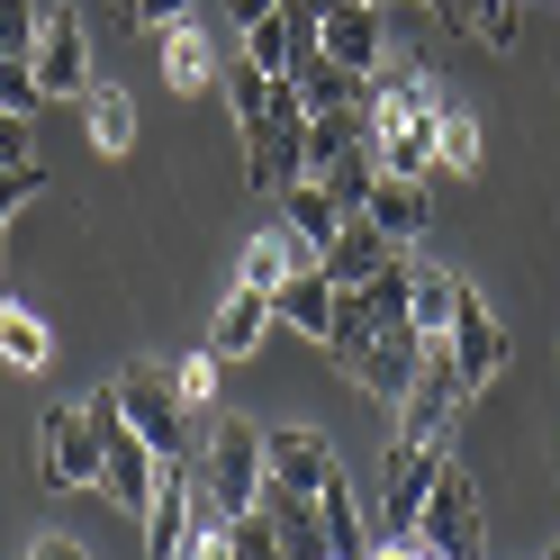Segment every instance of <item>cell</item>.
I'll list each match as a JSON object with an SVG mask.
<instances>
[{"label": "cell", "mask_w": 560, "mask_h": 560, "mask_svg": "<svg viewBox=\"0 0 560 560\" xmlns=\"http://www.w3.org/2000/svg\"><path fill=\"white\" fill-rule=\"evenodd\" d=\"M434 109H443L434 73H389V63H380L371 73V109H362L371 163L380 172H434Z\"/></svg>", "instance_id": "cell-1"}, {"label": "cell", "mask_w": 560, "mask_h": 560, "mask_svg": "<svg viewBox=\"0 0 560 560\" xmlns=\"http://www.w3.org/2000/svg\"><path fill=\"white\" fill-rule=\"evenodd\" d=\"M190 488H199V524L254 515V498H262V425L218 416V425H208V443L190 452Z\"/></svg>", "instance_id": "cell-2"}, {"label": "cell", "mask_w": 560, "mask_h": 560, "mask_svg": "<svg viewBox=\"0 0 560 560\" xmlns=\"http://www.w3.org/2000/svg\"><path fill=\"white\" fill-rule=\"evenodd\" d=\"M82 407H91V434H100V488H109V506H118V515H145V506H154V479H163L154 443L127 425L118 389H100V398H82Z\"/></svg>", "instance_id": "cell-3"}, {"label": "cell", "mask_w": 560, "mask_h": 560, "mask_svg": "<svg viewBox=\"0 0 560 560\" xmlns=\"http://www.w3.org/2000/svg\"><path fill=\"white\" fill-rule=\"evenodd\" d=\"M109 389H118V407H127V425L154 443V462H190V452H199V443H190L199 416L182 407V389H172V371H163V362H127Z\"/></svg>", "instance_id": "cell-4"}, {"label": "cell", "mask_w": 560, "mask_h": 560, "mask_svg": "<svg viewBox=\"0 0 560 560\" xmlns=\"http://www.w3.org/2000/svg\"><path fill=\"white\" fill-rule=\"evenodd\" d=\"M407 534L425 542V551H443V560H488V542H479V488H470L462 462L434 470V488H425V506H416Z\"/></svg>", "instance_id": "cell-5"}, {"label": "cell", "mask_w": 560, "mask_h": 560, "mask_svg": "<svg viewBox=\"0 0 560 560\" xmlns=\"http://www.w3.org/2000/svg\"><path fill=\"white\" fill-rule=\"evenodd\" d=\"M470 407V380L452 371L443 343H425V362H416L407 398H398V443H452V416Z\"/></svg>", "instance_id": "cell-6"}, {"label": "cell", "mask_w": 560, "mask_h": 560, "mask_svg": "<svg viewBox=\"0 0 560 560\" xmlns=\"http://www.w3.org/2000/svg\"><path fill=\"white\" fill-rule=\"evenodd\" d=\"M307 172V118H299V100H290V73H280V109L262 127H244V182H254L262 199H280Z\"/></svg>", "instance_id": "cell-7"}, {"label": "cell", "mask_w": 560, "mask_h": 560, "mask_svg": "<svg viewBox=\"0 0 560 560\" xmlns=\"http://www.w3.org/2000/svg\"><path fill=\"white\" fill-rule=\"evenodd\" d=\"M27 73H37L46 100H82L91 91V27L82 10L63 0V10H37V46H27Z\"/></svg>", "instance_id": "cell-8"}, {"label": "cell", "mask_w": 560, "mask_h": 560, "mask_svg": "<svg viewBox=\"0 0 560 560\" xmlns=\"http://www.w3.org/2000/svg\"><path fill=\"white\" fill-rule=\"evenodd\" d=\"M37 479L55 488V498L100 488V434H91V407H46V416H37Z\"/></svg>", "instance_id": "cell-9"}, {"label": "cell", "mask_w": 560, "mask_h": 560, "mask_svg": "<svg viewBox=\"0 0 560 560\" xmlns=\"http://www.w3.org/2000/svg\"><path fill=\"white\" fill-rule=\"evenodd\" d=\"M290 100H299V118H326V109H371V73L335 63L317 37H307V46L290 55Z\"/></svg>", "instance_id": "cell-10"}, {"label": "cell", "mask_w": 560, "mask_h": 560, "mask_svg": "<svg viewBox=\"0 0 560 560\" xmlns=\"http://www.w3.org/2000/svg\"><path fill=\"white\" fill-rule=\"evenodd\" d=\"M443 462H452V443H389V479H380V515H371V534H407Z\"/></svg>", "instance_id": "cell-11"}, {"label": "cell", "mask_w": 560, "mask_h": 560, "mask_svg": "<svg viewBox=\"0 0 560 560\" xmlns=\"http://www.w3.org/2000/svg\"><path fill=\"white\" fill-rule=\"evenodd\" d=\"M443 353H452V371H462V380H470V398H479L488 380L506 371V353H515V335L498 326V307H488V299L470 290V299H462V317H452V335H443Z\"/></svg>", "instance_id": "cell-12"}, {"label": "cell", "mask_w": 560, "mask_h": 560, "mask_svg": "<svg viewBox=\"0 0 560 560\" xmlns=\"http://www.w3.org/2000/svg\"><path fill=\"white\" fill-rule=\"evenodd\" d=\"M335 470H343V462H335V434H317V425H271V434H262V479L299 488V498H317Z\"/></svg>", "instance_id": "cell-13"}, {"label": "cell", "mask_w": 560, "mask_h": 560, "mask_svg": "<svg viewBox=\"0 0 560 560\" xmlns=\"http://www.w3.org/2000/svg\"><path fill=\"white\" fill-rule=\"evenodd\" d=\"M136 524H145V560H182V551H190V534H199V488H190V462H163L154 506L136 515Z\"/></svg>", "instance_id": "cell-14"}, {"label": "cell", "mask_w": 560, "mask_h": 560, "mask_svg": "<svg viewBox=\"0 0 560 560\" xmlns=\"http://www.w3.org/2000/svg\"><path fill=\"white\" fill-rule=\"evenodd\" d=\"M362 218L389 235L398 254H407V244H425V226H434V190H425V172H380L371 199H362Z\"/></svg>", "instance_id": "cell-15"}, {"label": "cell", "mask_w": 560, "mask_h": 560, "mask_svg": "<svg viewBox=\"0 0 560 560\" xmlns=\"http://www.w3.org/2000/svg\"><path fill=\"white\" fill-rule=\"evenodd\" d=\"M317 46L335 63H353V73H380V63H389V19H380V0H335L317 19Z\"/></svg>", "instance_id": "cell-16"}, {"label": "cell", "mask_w": 560, "mask_h": 560, "mask_svg": "<svg viewBox=\"0 0 560 560\" xmlns=\"http://www.w3.org/2000/svg\"><path fill=\"white\" fill-rule=\"evenodd\" d=\"M254 515L271 524V542H280V560H326V515H317V498H299V488H280V479H262V498H254Z\"/></svg>", "instance_id": "cell-17"}, {"label": "cell", "mask_w": 560, "mask_h": 560, "mask_svg": "<svg viewBox=\"0 0 560 560\" xmlns=\"http://www.w3.org/2000/svg\"><path fill=\"white\" fill-rule=\"evenodd\" d=\"M389 254H398V244H389V235H380V226L362 218V208H353V218H343V226L317 244V271L335 280V290H362V280H371L380 262H389Z\"/></svg>", "instance_id": "cell-18"}, {"label": "cell", "mask_w": 560, "mask_h": 560, "mask_svg": "<svg viewBox=\"0 0 560 560\" xmlns=\"http://www.w3.org/2000/svg\"><path fill=\"white\" fill-rule=\"evenodd\" d=\"M462 299H470V280H462V271H443V262H425V254H407V307H416V335H425V343L452 335Z\"/></svg>", "instance_id": "cell-19"}, {"label": "cell", "mask_w": 560, "mask_h": 560, "mask_svg": "<svg viewBox=\"0 0 560 560\" xmlns=\"http://www.w3.org/2000/svg\"><path fill=\"white\" fill-rule=\"evenodd\" d=\"M154 55H163V82L182 91V100H199L208 82H218V46H208V19H172V27H154Z\"/></svg>", "instance_id": "cell-20"}, {"label": "cell", "mask_w": 560, "mask_h": 560, "mask_svg": "<svg viewBox=\"0 0 560 560\" xmlns=\"http://www.w3.org/2000/svg\"><path fill=\"white\" fill-rule=\"evenodd\" d=\"M262 335H271V290H244V280H235V290L218 299V317H208V353H218V362H244Z\"/></svg>", "instance_id": "cell-21"}, {"label": "cell", "mask_w": 560, "mask_h": 560, "mask_svg": "<svg viewBox=\"0 0 560 560\" xmlns=\"http://www.w3.org/2000/svg\"><path fill=\"white\" fill-rule=\"evenodd\" d=\"M73 109H82V136H91V154H136V100L118 91V82H91L82 100H73Z\"/></svg>", "instance_id": "cell-22"}, {"label": "cell", "mask_w": 560, "mask_h": 560, "mask_svg": "<svg viewBox=\"0 0 560 560\" xmlns=\"http://www.w3.org/2000/svg\"><path fill=\"white\" fill-rule=\"evenodd\" d=\"M271 317L326 343V335H335V280H326L317 262H307V271H290V280H280V290H271Z\"/></svg>", "instance_id": "cell-23"}, {"label": "cell", "mask_w": 560, "mask_h": 560, "mask_svg": "<svg viewBox=\"0 0 560 560\" xmlns=\"http://www.w3.org/2000/svg\"><path fill=\"white\" fill-rule=\"evenodd\" d=\"M307 262H317V244H307V235H290V226H262L254 244H244L235 280H244V290H280V280H290V271H307Z\"/></svg>", "instance_id": "cell-24"}, {"label": "cell", "mask_w": 560, "mask_h": 560, "mask_svg": "<svg viewBox=\"0 0 560 560\" xmlns=\"http://www.w3.org/2000/svg\"><path fill=\"white\" fill-rule=\"evenodd\" d=\"M434 10H443L452 37H470V46H488V55H506L515 27H524V0H434Z\"/></svg>", "instance_id": "cell-25"}, {"label": "cell", "mask_w": 560, "mask_h": 560, "mask_svg": "<svg viewBox=\"0 0 560 560\" xmlns=\"http://www.w3.org/2000/svg\"><path fill=\"white\" fill-rule=\"evenodd\" d=\"M479 163H488L479 109H470V100H452V91H443V109H434V172H462V182H470Z\"/></svg>", "instance_id": "cell-26"}, {"label": "cell", "mask_w": 560, "mask_h": 560, "mask_svg": "<svg viewBox=\"0 0 560 560\" xmlns=\"http://www.w3.org/2000/svg\"><path fill=\"white\" fill-rule=\"evenodd\" d=\"M317 515H326V560H371L380 534H371V515L353 506V479H343V470L317 488Z\"/></svg>", "instance_id": "cell-27"}, {"label": "cell", "mask_w": 560, "mask_h": 560, "mask_svg": "<svg viewBox=\"0 0 560 560\" xmlns=\"http://www.w3.org/2000/svg\"><path fill=\"white\" fill-rule=\"evenodd\" d=\"M55 362V326L27 299H0V371H46Z\"/></svg>", "instance_id": "cell-28"}, {"label": "cell", "mask_w": 560, "mask_h": 560, "mask_svg": "<svg viewBox=\"0 0 560 560\" xmlns=\"http://www.w3.org/2000/svg\"><path fill=\"white\" fill-rule=\"evenodd\" d=\"M343 218H353V208H343V199L317 182V172H299V182L280 190V226H290V235H307V244H326Z\"/></svg>", "instance_id": "cell-29"}, {"label": "cell", "mask_w": 560, "mask_h": 560, "mask_svg": "<svg viewBox=\"0 0 560 560\" xmlns=\"http://www.w3.org/2000/svg\"><path fill=\"white\" fill-rule=\"evenodd\" d=\"M299 46H307V37H299V27L280 19V10L244 27V63H262V73H290V55H299Z\"/></svg>", "instance_id": "cell-30"}, {"label": "cell", "mask_w": 560, "mask_h": 560, "mask_svg": "<svg viewBox=\"0 0 560 560\" xmlns=\"http://www.w3.org/2000/svg\"><path fill=\"white\" fill-rule=\"evenodd\" d=\"M218 371H226V362L208 353V343H199L190 362H172V389H182V407H190V416H208V407H218Z\"/></svg>", "instance_id": "cell-31"}, {"label": "cell", "mask_w": 560, "mask_h": 560, "mask_svg": "<svg viewBox=\"0 0 560 560\" xmlns=\"http://www.w3.org/2000/svg\"><path fill=\"white\" fill-rule=\"evenodd\" d=\"M37 109H46V91L27 73V55H0V118H37Z\"/></svg>", "instance_id": "cell-32"}, {"label": "cell", "mask_w": 560, "mask_h": 560, "mask_svg": "<svg viewBox=\"0 0 560 560\" xmlns=\"http://www.w3.org/2000/svg\"><path fill=\"white\" fill-rule=\"evenodd\" d=\"M27 199H46V163H0V226H10Z\"/></svg>", "instance_id": "cell-33"}, {"label": "cell", "mask_w": 560, "mask_h": 560, "mask_svg": "<svg viewBox=\"0 0 560 560\" xmlns=\"http://www.w3.org/2000/svg\"><path fill=\"white\" fill-rule=\"evenodd\" d=\"M37 10H46V0H0V55L37 46Z\"/></svg>", "instance_id": "cell-34"}, {"label": "cell", "mask_w": 560, "mask_h": 560, "mask_svg": "<svg viewBox=\"0 0 560 560\" xmlns=\"http://www.w3.org/2000/svg\"><path fill=\"white\" fill-rule=\"evenodd\" d=\"M199 0H127V27H172V19H190Z\"/></svg>", "instance_id": "cell-35"}, {"label": "cell", "mask_w": 560, "mask_h": 560, "mask_svg": "<svg viewBox=\"0 0 560 560\" xmlns=\"http://www.w3.org/2000/svg\"><path fill=\"white\" fill-rule=\"evenodd\" d=\"M182 560H235V524H199Z\"/></svg>", "instance_id": "cell-36"}, {"label": "cell", "mask_w": 560, "mask_h": 560, "mask_svg": "<svg viewBox=\"0 0 560 560\" xmlns=\"http://www.w3.org/2000/svg\"><path fill=\"white\" fill-rule=\"evenodd\" d=\"M0 163H37V136H27V118H0Z\"/></svg>", "instance_id": "cell-37"}, {"label": "cell", "mask_w": 560, "mask_h": 560, "mask_svg": "<svg viewBox=\"0 0 560 560\" xmlns=\"http://www.w3.org/2000/svg\"><path fill=\"white\" fill-rule=\"evenodd\" d=\"M371 560H443V551H425L416 534H380V542H371Z\"/></svg>", "instance_id": "cell-38"}, {"label": "cell", "mask_w": 560, "mask_h": 560, "mask_svg": "<svg viewBox=\"0 0 560 560\" xmlns=\"http://www.w3.org/2000/svg\"><path fill=\"white\" fill-rule=\"evenodd\" d=\"M27 560H91L73 534H37V551H27Z\"/></svg>", "instance_id": "cell-39"}, {"label": "cell", "mask_w": 560, "mask_h": 560, "mask_svg": "<svg viewBox=\"0 0 560 560\" xmlns=\"http://www.w3.org/2000/svg\"><path fill=\"white\" fill-rule=\"evenodd\" d=\"M271 10H280V0H226V19H235V27H254V19H271Z\"/></svg>", "instance_id": "cell-40"}, {"label": "cell", "mask_w": 560, "mask_h": 560, "mask_svg": "<svg viewBox=\"0 0 560 560\" xmlns=\"http://www.w3.org/2000/svg\"><path fill=\"white\" fill-rule=\"evenodd\" d=\"M542 560H560V542H551V551H542Z\"/></svg>", "instance_id": "cell-41"}, {"label": "cell", "mask_w": 560, "mask_h": 560, "mask_svg": "<svg viewBox=\"0 0 560 560\" xmlns=\"http://www.w3.org/2000/svg\"><path fill=\"white\" fill-rule=\"evenodd\" d=\"M380 10H389V0H380Z\"/></svg>", "instance_id": "cell-42"}]
</instances>
